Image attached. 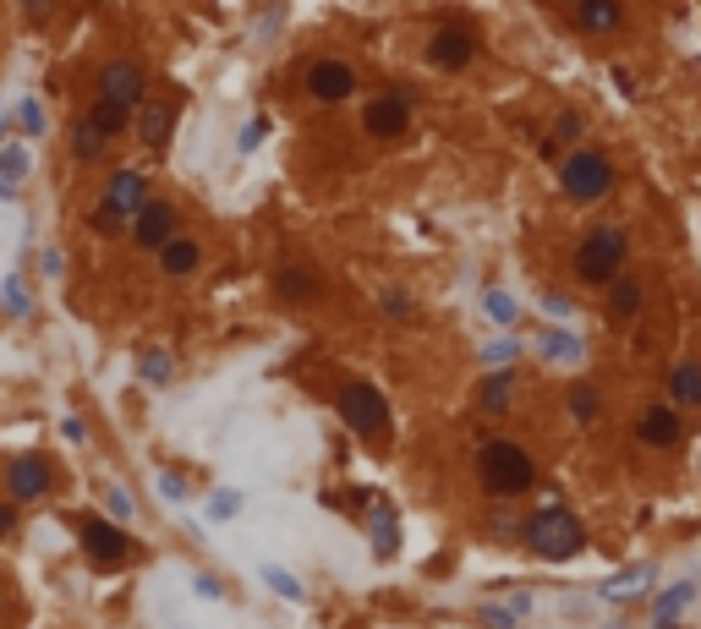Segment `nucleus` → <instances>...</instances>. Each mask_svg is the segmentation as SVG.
<instances>
[{
  "label": "nucleus",
  "mask_w": 701,
  "mask_h": 629,
  "mask_svg": "<svg viewBox=\"0 0 701 629\" xmlns=\"http://www.w3.org/2000/svg\"><path fill=\"white\" fill-rule=\"evenodd\" d=\"M477 482L494 499H520V493H532L537 465H532V454L520 443L494 439V443H483V454H477Z\"/></svg>",
  "instance_id": "obj_1"
},
{
  "label": "nucleus",
  "mask_w": 701,
  "mask_h": 629,
  "mask_svg": "<svg viewBox=\"0 0 701 629\" xmlns=\"http://www.w3.org/2000/svg\"><path fill=\"white\" fill-rule=\"evenodd\" d=\"M625 263H631L625 230L597 225V230H586L581 247H575V279H581V285H614V279L625 274Z\"/></svg>",
  "instance_id": "obj_2"
},
{
  "label": "nucleus",
  "mask_w": 701,
  "mask_h": 629,
  "mask_svg": "<svg viewBox=\"0 0 701 629\" xmlns=\"http://www.w3.org/2000/svg\"><path fill=\"white\" fill-rule=\"evenodd\" d=\"M526 548H532L537 559H575V553L586 548V531H581V520H575L571 509L548 503V509H537V514L526 520Z\"/></svg>",
  "instance_id": "obj_3"
},
{
  "label": "nucleus",
  "mask_w": 701,
  "mask_h": 629,
  "mask_svg": "<svg viewBox=\"0 0 701 629\" xmlns=\"http://www.w3.org/2000/svg\"><path fill=\"white\" fill-rule=\"evenodd\" d=\"M559 187L571 203H597V197H608L614 191V165L603 159V154H592V148H581L565 159V170H559Z\"/></svg>",
  "instance_id": "obj_4"
},
{
  "label": "nucleus",
  "mask_w": 701,
  "mask_h": 629,
  "mask_svg": "<svg viewBox=\"0 0 701 629\" xmlns=\"http://www.w3.org/2000/svg\"><path fill=\"white\" fill-rule=\"evenodd\" d=\"M340 422H345L351 433L373 439V433L389 427V400H383L373 383H345V389H340Z\"/></svg>",
  "instance_id": "obj_5"
},
{
  "label": "nucleus",
  "mask_w": 701,
  "mask_h": 629,
  "mask_svg": "<svg viewBox=\"0 0 701 629\" xmlns=\"http://www.w3.org/2000/svg\"><path fill=\"white\" fill-rule=\"evenodd\" d=\"M143 66L137 61H110L105 71H99V99L105 105H116V110H143Z\"/></svg>",
  "instance_id": "obj_6"
},
{
  "label": "nucleus",
  "mask_w": 701,
  "mask_h": 629,
  "mask_svg": "<svg viewBox=\"0 0 701 629\" xmlns=\"http://www.w3.org/2000/svg\"><path fill=\"white\" fill-rule=\"evenodd\" d=\"M132 242H137V247H148V252L171 247V242H176V208H171V203H159V197H148V208L132 219Z\"/></svg>",
  "instance_id": "obj_7"
},
{
  "label": "nucleus",
  "mask_w": 701,
  "mask_h": 629,
  "mask_svg": "<svg viewBox=\"0 0 701 629\" xmlns=\"http://www.w3.org/2000/svg\"><path fill=\"white\" fill-rule=\"evenodd\" d=\"M308 94L323 99V105L351 99V94H357V71H351L345 61H313V66H308Z\"/></svg>",
  "instance_id": "obj_8"
},
{
  "label": "nucleus",
  "mask_w": 701,
  "mask_h": 629,
  "mask_svg": "<svg viewBox=\"0 0 701 629\" xmlns=\"http://www.w3.org/2000/svg\"><path fill=\"white\" fill-rule=\"evenodd\" d=\"M6 488H11V499L17 503L45 499V493H50V465H45L39 454H22V460L6 465Z\"/></svg>",
  "instance_id": "obj_9"
},
{
  "label": "nucleus",
  "mask_w": 701,
  "mask_h": 629,
  "mask_svg": "<svg viewBox=\"0 0 701 629\" xmlns=\"http://www.w3.org/2000/svg\"><path fill=\"white\" fill-rule=\"evenodd\" d=\"M77 537H82V548H88L99 564H121V559H127V548H132L127 531H121V525H110V520H82V525H77Z\"/></svg>",
  "instance_id": "obj_10"
},
{
  "label": "nucleus",
  "mask_w": 701,
  "mask_h": 629,
  "mask_svg": "<svg viewBox=\"0 0 701 629\" xmlns=\"http://www.w3.org/2000/svg\"><path fill=\"white\" fill-rule=\"evenodd\" d=\"M105 208H110L116 219H137V214L148 208V181H143L137 170H116V176H110V191H105Z\"/></svg>",
  "instance_id": "obj_11"
},
{
  "label": "nucleus",
  "mask_w": 701,
  "mask_h": 629,
  "mask_svg": "<svg viewBox=\"0 0 701 629\" xmlns=\"http://www.w3.org/2000/svg\"><path fill=\"white\" fill-rule=\"evenodd\" d=\"M471 56H477V39L466 33V28H439L434 33V45H428V61L445 66V71H460V66H471Z\"/></svg>",
  "instance_id": "obj_12"
},
{
  "label": "nucleus",
  "mask_w": 701,
  "mask_h": 629,
  "mask_svg": "<svg viewBox=\"0 0 701 629\" xmlns=\"http://www.w3.org/2000/svg\"><path fill=\"white\" fill-rule=\"evenodd\" d=\"M636 439L646 449H669V443H680V411H669V405H646L636 416Z\"/></svg>",
  "instance_id": "obj_13"
},
{
  "label": "nucleus",
  "mask_w": 701,
  "mask_h": 629,
  "mask_svg": "<svg viewBox=\"0 0 701 629\" xmlns=\"http://www.w3.org/2000/svg\"><path fill=\"white\" fill-rule=\"evenodd\" d=\"M362 126H368L373 137H400V131L411 126V105L395 99V94H389V99H373V105L362 110Z\"/></svg>",
  "instance_id": "obj_14"
},
{
  "label": "nucleus",
  "mask_w": 701,
  "mask_h": 629,
  "mask_svg": "<svg viewBox=\"0 0 701 629\" xmlns=\"http://www.w3.org/2000/svg\"><path fill=\"white\" fill-rule=\"evenodd\" d=\"M625 22V6L620 0H581L575 6V28H586V33H608V28H620Z\"/></svg>",
  "instance_id": "obj_15"
},
{
  "label": "nucleus",
  "mask_w": 701,
  "mask_h": 629,
  "mask_svg": "<svg viewBox=\"0 0 701 629\" xmlns=\"http://www.w3.org/2000/svg\"><path fill=\"white\" fill-rule=\"evenodd\" d=\"M197 263H203V247H197V242H187V236H176L171 247H159V268H165L171 279H187V274H197Z\"/></svg>",
  "instance_id": "obj_16"
},
{
  "label": "nucleus",
  "mask_w": 701,
  "mask_h": 629,
  "mask_svg": "<svg viewBox=\"0 0 701 629\" xmlns=\"http://www.w3.org/2000/svg\"><path fill=\"white\" fill-rule=\"evenodd\" d=\"M641 302H646V296H641V285H636V279H631V274H620V279L608 285V317H620V323H631V317L641 313Z\"/></svg>",
  "instance_id": "obj_17"
},
{
  "label": "nucleus",
  "mask_w": 701,
  "mask_h": 629,
  "mask_svg": "<svg viewBox=\"0 0 701 629\" xmlns=\"http://www.w3.org/2000/svg\"><path fill=\"white\" fill-rule=\"evenodd\" d=\"M171 121H176V105H143V116H137V131H143V142H148V148H165V137H171Z\"/></svg>",
  "instance_id": "obj_18"
},
{
  "label": "nucleus",
  "mask_w": 701,
  "mask_h": 629,
  "mask_svg": "<svg viewBox=\"0 0 701 629\" xmlns=\"http://www.w3.org/2000/svg\"><path fill=\"white\" fill-rule=\"evenodd\" d=\"M669 389L680 394V405H701V362H680L674 377H669Z\"/></svg>",
  "instance_id": "obj_19"
},
{
  "label": "nucleus",
  "mask_w": 701,
  "mask_h": 629,
  "mask_svg": "<svg viewBox=\"0 0 701 629\" xmlns=\"http://www.w3.org/2000/svg\"><path fill=\"white\" fill-rule=\"evenodd\" d=\"M88 126H94L99 137H116V131H127V126H132V116H127V110H116V105H105V99H94Z\"/></svg>",
  "instance_id": "obj_20"
},
{
  "label": "nucleus",
  "mask_w": 701,
  "mask_h": 629,
  "mask_svg": "<svg viewBox=\"0 0 701 629\" xmlns=\"http://www.w3.org/2000/svg\"><path fill=\"white\" fill-rule=\"evenodd\" d=\"M510 389H515V377L510 373H494L488 383H483V411H510Z\"/></svg>",
  "instance_id": "obj_21"
},
{
  "label": "nucleus",
  "mask_w": 701,
  "mask_h": 629,
  "mask_svg": "<svg viewBox=\"0 0 701 629\" xmlns=\"http://www.w3.org/2000/svg\"><path fill=\"white\" fill-rule=\"evenodd\" d=\"M313 291H319V285H313V274H296V268H285V274H280V296H285V302H308Z\"/></svg>",
  "instance_id": "obj_22"
},
{
  "label": "nucleus",
  "mask_w": 701,
  "mask_h": 629,
  "mask_svg": "<svg viewBox=\"0 0 701 629\" xmlns=\"http://www.w3.org/2000/svg\"><path fill=\"white\" fill-rule=\"evenodd\" d=\"M373 553H379V559H389V553H395V514H389V509H379V514H373Z\"/></svg>",
  "instance_id": "obj_23"
},
{
  "label": "nucleus",
  "mask_w": 701,
  "mask_h": 629,
  "mask_svg": "<svg viewBox=\"0 0 701 629\" xmlns=\"http://www.w3.org/2000/svg\"><path fill=\"white\" fill-rule=\"evenodd\" d=\"M71 154H77V159H99V154H105V137L82 121L77 126V137H71Z\"/></svg>",
  "instance_id": "obj_24"
},
{
  "label": "nucleus",
  "mask_w": 701,
  "mask_h": 629,
  "mask_svg": "<svg viewBox=\"0 0 701 629\" xmlns=\"http://www.w3.org/2000/svg\"><path fill=\"white\" fill-rule=\"evenodd\" d=\"M571 411L581 416V422H592V416H597V389H586V383L571 389Z\"/></svg>",
  "instance_id": "obj_25"
},
{
  "label": "nucleus",
  "mask_w": 701,
  "mask_h": 629,
  "mask_svg": "<svg viewBox=\"0 0 701 629\" xmlns=\"http://www.w3.org/2000/svg\"><path fill=\"white\" fill-rule=\"evenodd\" d=\"M263 137H269V121H263V116H253V121L242 126V154H253Z\"/></svg>",
  "instance_id": "obj_26"
},
{
  "label": "nucleus",
  "mask_w": 701,
  "mask_h": 629,
  "mask_svg": "<svg viewBox=\"0 0 701 629\" xmlns=\"http://www.w3.org/2000/svg\"><path fill=\"white\" fill-rule=\"evenodd\" d=\"M488 317H494V323H510V317H515V302L494 291V296H488Z\"/></svg>",
  "instance_id": "obj_27"
},
{
  "label": "nucleus",
  "mask_w": 701,
  "mask_h": 629,
  "mask_svg": "<svg viewBox=\"0 0 701 629\" xmlns=\"http://www.w3.org/2000/svg\"><path fill=\"white\" fill-rule=\"evenodd\" d=\"M94 230H99V236H116V230H121V219H116V214L99 203V208H94Z\"/></svg>",
  "instance_id": "obj_28"
},
{
  "label": "nucleus",
  "mask_w": 701,
  "mask_h": 629,
  "mask_svg": "<svg viewBox=\"0 0 701 629\" xmlns=\"http://www.w3.org/2000/svg\"><path fill=\"white\" fill-rule=\"evenodd\" d=\"M269 586H274L280 597H302V586H296L291 574H280V569H269Z\"/></svg>",
  "instance_id": "obj_29"
},
{
  "label": "nucleus",
  "mask_w": 701,
  "mask_h": 629,
  "mask_svg": "<svg viewBox=\"0 0 701 629\" xmlns=\"http://www.w3.org/2000/svg\"><path fill=\"white\" fill-rule=\"evenodd\" d=\"M559 137H565V142H575V137H581V116H575V110H565V116H559Z\"/></svg>",
  "instance_id": "obj_30"
},
{
  "label": "nucleus",
  "mask_w": 701,
  "mask_h": 629,
  "mask_svg": "<svg viewBox=\"0 0 701 629\" xmlns=\"http://www.w3.org/2000/svg\"><path fill=\"white\" fill-rule=\"evenodd\" d=\"M236 503H242V499H231V493H214V499H208V509H214V514H236Z\"/></svg>",
  "instance_id": "obj_31"
},
{
  "label": "nucleus",
  "mask_w": 701,
  "mask_h": 629,
  "mask_svg": "<svg viewBox=\"0 0 701 629\" xmlns=\"http://www.w3.org/2000/svg\"><path fill=\"white\" fill-rule=\"evenodd\" d=\"M383 313H389V317H406L411 307H406V296H383Z\"/></svg>",
  "instance_id": "obj_32"
},
{
  "label": "nucleus",
  "mask_w": 701,
  "mask_h": 629,
  "mask_svg": "<svg viewBox=\"0 0 701 629\" xmlns=\"http://www.w3.org/2000/svg\"><path fill=\"white\" fill-rule=\"evenodd\" d=\"M143 373H148V377H165V373H171V362H165V356H148V362H143Z\"/></svg>",
  "instance_id": "obj_33"
}]
</instances>
